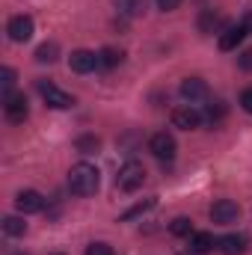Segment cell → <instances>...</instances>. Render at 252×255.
<instances>
[{
  "instance_id": "cell-9",
  "label": "cell",
  "mask_w": 252,
  "mask_h": 255,
  "mask_svg": "<svg viewBox=\"0 0 252 255\" xmlns=\"http://www.w3.org/2000/svg\"><path fill=\"white\" fill-rule=\"evenodd\" d=\"M15 208L18 214H39L45 208V196L39 190H21L15 196Z\"/></svg>"
},
{
  "instance_id": "cell-28",
  "label": "cell",
  "mask_w": 252,
  "mask_h": 255,
  "mask_svg": "<svg viewBox=\"0 0 252 255\" xmlns=\"http://www.w3.org/2000/svg\"><path fill=\"white\" fill-rule=\"evenodd\" d=\"M238 65H241L244 71H252V51H247V54H244V57L238 60Z\"/></svg>"
},
{
  "instance_id": "cell-7",
  "label": "cell",
  "mask_w": 252,
  "mask_h": 255,
  "mask_svg": "<svg viewBox=\"0 0 252 255\" xmlns=\"http://www.w3.org/2000/svg\"><path fill=\"white\" fill-rule=\"evenodd\" d=\"M202 113L193 107V104H178L175 110H172V125L181 128V130H196V128L202 125Z\"/></svg>"
},
{
  "instance_id": "cell-27",
  "label": "cell",
  "mask_w": 252,
  "mask_h": 255,
  "mask_svg": "<svg viewBox=\"0 0 252 255\" xmlns=\"http://www.w3.org/2000/svg\"><path fill=\"white\" fill-rule=\"evenodd\" d=\"M241 107L252 116V89H244V95H241Z\"/></svg>"
},
{
  "instance_id": "cell-22",
  "label": "cell",
  "mask_w": 252,
  "mask_h": 255,
  "mask_svg": "<svg viewBox=\"0 0 252 255\" xmlns=\"http://www.w3.org/2000/svg\"><path fill=\"white\" fill-rule=\"evenodd\" d=\"M169 232H172L175 238H190V235H193V223H190L187 217H175V220L169 223Z\"/></svg>"
},
{
  "instance_id": "cell-3",
  "label": "cell",
  "mask_w": 252,
  "mask_h": 255,
  "mask_svg": "<svg viewBox=\"0 0 252 255\" xmlns=\"http://www.w3.org/2000/svg\"><path fill=\"white\" fill-rule=\"evenodd\" d=\"M3 113L12 125H21L27 116H30V104H27V95L24 92H9L3 95Z\"/></svg>"
},
{
  "instance_id": "cell-10",
  "label": "cell",
  "mask_w": 252,
  "mask_h": 255,
  "mask_svg": "<svg viewBox=\"0 0 252 255\" xmlns=\"http://www.w3.org/2000/svg\"><path fill=\"white\" fill-rule=\"evenodd\" d=\"M68 65H71V71H77V74H89V71L98 68V54L80 48V51H74V54L68 57Z\"/></svg>"
},
{
  "instance_id": "cell-21",
  "label": "cell",
  "mask_w": 252,
  "mask_h": 255,
  "mask_svg": "<svg viewBox=\"0 0 252 255\" xmlns=\"http://www.w3.org/2000/svg\"><path fill=\"white\" fill-rule=\"evenodd\" d=\"M202 116H205L211 125H220V122H223V116H226V104H223V101H214V104H208V107H205V113H202Z\"/></svg>"
},
{
  "instance_id": "cell-11",
  "label": "cell",
  "mask_w": 252,
  "mask_h": 255,
  "mask_svg": "<svg viewBox=\"0 0 252 255\" xmlns=\"http://www.w3.org/2000/svg\"><path fill=\"white\" fill-rule=\"evenodd\" d=\"M181 98L190 101V104L208 98V83H205L202 77H184V80H181Z\"/></svg>"
},
{
  "instance_id": "cell-8",
  "label": "cell",
  "mask_w": 252,
  "mask_h": 255,
  "mask_svg": "<svg viewBox=\"0 0 252 255\" xmlns=\"http://www.w3.org/2000/svg\"><path fill=\"white\" fill-rule=\"evenodd\" d=\"M33 30H36V24H33L30 15H12L9 24H6V33H9L12 42H27L33 36Z\"/></svg>"
},
{
  "instance_id": "cell-24",
  "label": "cell",
  "mask_w": 252,
  "mask_h": 255,
  "mask_svg": "<svg viewBox=\"0 0 252 255\" xmlns=\"http://www.w3.org/2000/svg\"><path fill=\"white\" fill-rule=\"evenodd\" d=\"M154 208V199H145V202H139V205H133L130 211H125L122 214V220H133V217H142L145 211H151Z\"/></svg>"
},
{
  "instance_id": "cell-12",
  "label": "cell",
  "mask_w": 252,
  "mask_h": 255,
  "mask_svg": "<svg viewBox=\"0 0 252 255\" xmlns=\"http://www.w3.org/2000/svg\"><path fill=\"white\" fill-rule=\"evenodd\" d=\"M247 244H250V241H247L244 235H226V238L217 241V250L223 255H244L247 253Z\"/></svg>"
},
{
  "instance_id": "cell-18",
  "label": "cell",
  "mask_w": 252,
  "mask_h": 255,
  "mask_svg": "<svg viewBox=\"0 0 252 255\" xmlns=\"http://www.w3.org/2000/svg\"><path fill=\"white\" fill-rule=\"evenodd\" d=\"M113 3H116L119 15H127V18H133L145 9V0H113Z\"/></svg>"
},
{
  "instance_id": "cell-13",
  "label": "cell",
  "mask_w": 252,
  "mask_h": 255,
  "mask_svg": "<svg viewBox=\"0 0 252 255\" xmlns=\"http://www.w3.org/2000/svg\"><path fill=\"white\" fill-rule=\"evenodd\" d=\"M247 36H250V33H247L241 24H238V27H229V30H223V33H220V51H235V48H238V45H241Z\"/></svg>"
},
{
  "instance_id": "cell-16",
  "label": "cell",
  "mask_w": 252,
  "mask_h": 255,
  "mask_svg": "<svg viewBox=\"0 0 252 255\" xmlns=\"http://www.w3.org/2000/svg\"><path fill=\"white\" fill-rule=\"evenodd\" d=\"M74 148H77L80 154H92V151H98V148H101V139H98L95 133H83V136H77V139H74Z\"/></svg>"
},
{
  "instance_id": "cell-25",
  "label": "cell",
  "mask_w": 252,
  "mask_h": 255,
  "mask_svg": "<svg viewBox=\"0 0 252 255\" xmlns=\"http://www.w3.org/2000/svg\"><path fill=\"white\" fill-rule=\"evenodd\" d=\"M86 255H113V247L104 244V241H95V244L86 247Z\"/></svg>"
},
{
  "instance_id": "cell-26",
  "label": "cell",
  "mask_w": 252,
  "mask_h": 255,
  "mask_svg": "<svg viewBox=\"0 0 252 255\" xmlns=\"http://www.w3.org/2000/svg\"><path fill=\"white\" fill-rule=\"evenodd\" d=\"M181 6V0H157V9H163V12H175Z\"/></svg>"
},
{
  "instance_id": "cell-23",
  "label": "cell",
  "mask_w": 252,
  "mask_h": 255,
  "mask_svg": "<svg viewBox=\"0 0 252 255\" xmlns=\"http://www.w3.org/2000/svg\"><path fill=\"white\" fill-rule=\"evenodd\" d=\"M15 68H9V65H3L0 68V86H3V95H9L12 92V86H15Z\"/></svg>"
},
{
  "instance_id": "cell-14",
  "label": "cell",
  "mask_w": 252,
  "mask_h": 255,
  "mask_svg": "<svg viewBox=\"0 0 252 255\" xmlns=\"http://www.w3.org/2000/svg\"><path fill=\"white\" fill-rule=\"evenodd\" d=\"M214 247H217V241H214L211 232H196V235L190 238V253L193 255H208Z\"/></svg>"
},
{
  "instance_id": "cell-5",
  "label": "cell",
  "mask_w": 252,
  "mask_h": 255,
  "mask_svg": "<svg viewBox=\"0 0 252 255\" xmlns=\"http://www.w3.org/2000/svg\"><path fill=\"white\" fill-rule=\"evenodd\" d=\"M39 92H42L45 104L54 107V110H68V107H74V98H71L68 92H63V89H57L51 80H39Z\"/></svg>"
},
{
  "instance_id": "cell-15",
  "label": "cell",
  "mask_w": 252,
  "mask_h": 255,
  "mask_svg": "<svg viewBox=\"0 0 252 255\" xmlns=\"http://www.w3.org/2000/svg\"><path fill=\"white\" fill-rule=\"evenodd\" d=\"M60 57V45L57 42H42L36 48V63H54Z\"/></svg>"
},
{
  "instance_id": "cell-4",
  "label": "cell",
  "mask_w": 252,
  "mask_h": 255,
  "mask_svg": "<svg viewBox=\"0 0 252 255\" xmlns=\"http://www.w3.org/2000/svg\"><path fill=\"white\" fill-rule=\"evenodd\" d=\"M148 151H151L157 160H172V157H175V151H178L175 136H172V133H166V130H157V133L148 139Z\"/></svg>"
},
{
  "instance_id": "cell-6",
  "label": "cell",
  "mask_w": 252,
  "mask_h": 255,
  "mask_svg": "<svg viewBox=\"0 0 252 255\" xmlns=\"http://www.w3.org/2000/svg\"><path fill=\"white\" fill-rule=\"evenodd\" d=\"M238 217H241V208L232 199H217L211 205V220L217 226H232V223H238Z\"/></svg>"
},
{
  "instance_id": "cell-29",
  "label": "cell",
  "mask_w": 252,
  "mask_h": 255,
  "mask_svg": "<svg viewBox=\"0 0 252 255\" xmlns=\"http://www.w3.org/2000/svg\"><path fill=\"white\" fill-rule=\"evenodd\" d=\"M241 27H244L247 33H252V9L247 12V15H244V21H241Z\"/></svg>"
},
{
  "instance_id": "cell-17",
  "label": "cell",
  "mask_w": 252,
  "mask_h": 255,
  "mask_svg": "<svg viewBox=\"0 0 252 255\" xmlns=\"http://www.w3.org/2000/svg\"><path fill=\"white\" fill-rule=\"evenodd\" d=\"M122 60H125V54L116 51V48H104V51L98 54V65H101V68H116V65H122Z\"/></svg>"
},
{
  "instance_id": "cell-19",
  "label": "cell",
  "mask_w": 252,
  "mask_h": 255,
  "mask_svg": "<svg viewBox=\"0 0 252 255\" xmlns=\"http://www.w3.org/2000/svg\"><path fill=\"white\" fill-rule=\"evenodd\" d=\"M3 232H6L9 238H24L27 223H24L21 217H6V220H3Z\"/></svg>"
},
{
  "instance_id": "cell-2",
  "label": "cell",
  "mask_w": 252,
  "mask_h": 255,
  "mask_svg": "<svg viewBox=\"0 0 252 255\" xmlns=\"http://www.w3.org/2000/svg\"><path fill=\"white\" fill-rule=\"evenodd\" d=\"M142 181H145V166H142L139 160H127L125 166L119 169V175H116V187H119L122 193L139 190Z\"/></svg>"
},
{
  "instance_id": "cell-32",
  "label": "cell",
  "mask_w": 252,
  "mask_h": 255,
  "mask_svg": "<svg viewBox=\"0 0 252 255\" xmlns=\"http://www.w3.org/2000/svg\"><path fill=\"white\" fill-rule=\"evenodd\" d=\"M51 255H65V253H51Z\"/></svg>"
},
{
  "instance_id": "cell-20",
  "label": "cell",
  "mask_w": 252,
  "mask_h": 255,
  "mask_svg": "<svg viewBox=\"0 0 252 255\" xmlns=\"http://www.w3.org/2000/svg\"><path fill=\"white\" fill-rule=\"evenodd\" d=\"M217 27H220V15H217L214 9H205V12L199 15V30H202V33H214Z\"/></svg>"
},
{
  "instance_id": "cell-30",
  "label": "cell",
  "mask_w": 252,
  "mask_h": 255,
  "mask_svg": "<svg viewBox=\"0 0 252 255\" xmlns=\"http://www.w3.org/2000/svg\"><path fill=\"white\" fill-rule=\"evenodd\" d=\"M12 255H27V253H12Z\"/></svg>"
},
{
  "instance_id": "cell-1",
  "label": "cell",
  "mask_w": 252,
  "mask_h": 255,
  "mask_svg": "<svg viewBox=\"0 0 252 255\" xmlns=\"http://www.w3.org/2000/svg\"><path fill=\"white\" fill-rule=\"evenodd\" d=\"M101 187V172H98V166H92V163H74L71 169H68V190L71 196H80V199H86V196H95Z\"/></svg>"
},
{
  "instance_id": "cell-31",
  "label": "cell",
  "mask_w": 252,
  "mask_h": 255,
  "mask_svg": "<svg viewBox=\"0 0 252 255\" xmlns=\"http://www.w3.org/2000/svg\"><path fill=\"white\" fill-rule=\"evenodd\" d=\"M178 255H193V253H178Z\"/></svg>"
}]
</instances>
